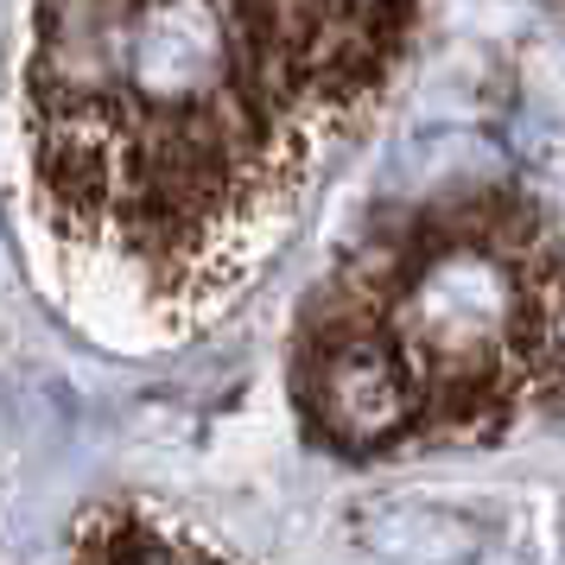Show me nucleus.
<instances>
[{
  "label": "nucleus",
  "instance_id": "f257e3e1",
  "mask_svg": "<svg viewBox=\"0 0 565 565\" xmlns=\"http://www.w3.org/2000/svg\"><path fill=\"white\" fill-rule=\"evenodd\" d=\"M299 407L311 433L343 458H375L419 433L426 419L419 375L387 337L382 311L356 299L350 286L331 292V306L311 318L306 350H299Z\"/></svg>",
  "mask_w": 565,
  "mask_h": 565
}]
</instances>
